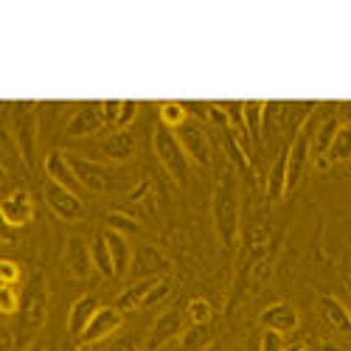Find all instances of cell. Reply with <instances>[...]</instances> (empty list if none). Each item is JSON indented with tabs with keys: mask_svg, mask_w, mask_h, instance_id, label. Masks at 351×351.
I'll return each instance as SVG.
<instances>
[{
	"mask_svg": "<svg viewBox=\"0 0 351 351\" xmlns=\"http://www.w3.org/2000/svg\"><path fill=\"white\" fill-rule=\"evenodd\" d=\"M158 278H143V281H132L119 298H115V306H119L121 312H132V309H141L146 295H149V289L155 287Z\"/></svg>",
	"mask_w": 351,
	"mask_h": 351,
	"instance_id": "603a6c76",
	"label": "cell"
},
{
	"mask_svg": "<svg viewBox=\"0 0 351 351\" xmlns=\"http://www.w3.org/2000/svg\"><path fill=\"white\" fill-rule=\"evenodd\" d=\"M265 101H245V124L253 146H261V127H265Z\"/></svg>",
	"mask_w": 351,
	"mask_h": 351,
	"instance_id": "d4e9b609",
	"label": "cell"
},
{
	"mask_svg": "<svg viewBox=\"0 0 351 351\" xmlns=\"http://www.w3.org/2000/svg\"><path fill=\"white\" fill-rule=\"evenodd\" d=\"M343 127L340 121V115H329L326 121H320V127H315V138H312V160L324 169V160L332 149V143H335V135L337 130Z\"/></svg>",
	"mask_w": 351,
	"mask_h": 351,
	"instance_id": "ffe728a7",
	"label": "cell"
},
{
	"mask_svg": "<svg viewBox=\"0 0 351 351\" xmlns=\"http://www.w3.org/2000/svg\"><path fill=\"white\" fill-rule=\"evenodd\" d=\"M138 110H141L138 101H121V115H119V127L115 130H130V124L138 119Z\"/></svg>",
	"mask_w": 351,
	"mask_h": 351,
	"instance_id": "836d02e7",
	"label": "cell"
},
{
	"mask_svg": "<svg viewBox=\"0 0 351 351\" xmlns=\"http://www.w3.org/2000/svg\"><path fill=\"white\" fill-rule=\"evenodd\" d=\"M0 278H3V284L14 287V284L23 278V270H20L17 261H12V258H3V261H0Z\"/></svg>",
	"mask_w": 351,
	"mask_h": 351,
	"instance_id": "d6a6232c",
	"label": "cell"
},
{
	"mask_svg": "<svg viewBox=\"0 0 351 351\" xmlns=\"http://www.w3.org/2000/svg\"><path fill=\"white\" fill-rule=\"evenodd\" d=\"M317 312H320V317H324V324H326L337 337L351 340V312L343 306V301H337L335 295H320Z\"/></svg>",
	"mask_w": 351,
	"mask_h": 351,
	"instance_id": "2e32d148",
	"label": "cell"
},
{
	"mask_svg": "<svg viewBox=\"0 0 351 351\" xmlns=\"http://www.w3.org/2000/svg\"><path fill=\"white\" fill-rule=\"evenodd\" d=\"M214 317V306L206 298H191L186 304V320L191 326H208Z\"/></svg>",
	"mask_w": 351,
	"mask_h": 351,
	"instance_id": "4316f807",
	"label": "cell"
},
{
	"mask_svg": "<svg viewBox=\"0 0 351 351\" xmlns=\"http://www.w3.org/2000/svg\"><path fill=\"white\" fill-rule=\"evenodd\" d=\"M351 160V124H343L335 135V143H332V149L324 160V169L332 166V163H346Z\"/></svg>",
	"mask_w": 351,
	"mask_h": 351,
	"instance_id": "484cf974",
	"label": "cell"
},
{
	"mask_svg": "<svg viewBox=\"0 0 351 351\" xmlns=\"http://www.w3.org/2000/svg\"><path fill=\"white\" fill-rule=\"evenodd\" d=\"M138 348H141V332H124L112 337L104 351H138Z\"/></svg>",
	"mask_w": 351,
	"mask_h": 351,
	"instance_id": "4dcf8cb0",
	"label": "cell"
},
{
	"mask_svg": "<svg viewBox=\"0 0 351 351\" xmlns=\"http://www.w3.org/2000/svg\"><path fill=\"white\" fill-rule=\"evenodd\" d=\"M340 121H343V124H351V101L340 104Z\"/></svg>",
	"mask_w": 351,
	"mask_h": 351,
	"instance_id": "8d00e7d4",
	"label": "cell"
},
{
	"mask_svg": "<svg viewBox=\"0 0 351 351\" xmlns=\"http://www.w3.org/2000/svg\"><path fill=\"white\" fill-rule=\"evenodd\" d=\"M152 146H155V155H158V160L166 169L169 178L178 186H189V180H191V160H189V155L183 149L180 138L174 135V130L158 124L155 132H152Z\"/></svg>",
	"mask_w": 351,
	"mask_h": 351,
	"instance_id": "7a4b0ae2",
	"label": "cell"
},
{
	"mask_svg": "<svg viewBox=\"0 0 351 351\" xmlns=\"http://www.w3.org/2000/svg\"><path fill=\"white\" fill-rule=\"evenodd\" d=\"M25 351H48V348H45V343H43V340H34V343L28 346Z\"/></svg>",
	"mask_w": 351,
	"mask_h": 351,
	"instance_id": "74e56055",
	"label": "cell"
},
{
	"mask_svg": "<svg viewBox=\"0 0 351 351\" xmlns=\"http://www.w3.org/2000/svg\"><path fill=\"white\" fill-rule=\"evenodd\" d=\"M20 329L25 335H34L43 329L45 317H48V278L43 273H34L25 281L20 292Z\"/></svg>",
	"mask_w": 351,
	"mask_h": 351,
	"instance_id": "3957f363",
	"label": "cell"
},
{
	"mask_svg": "<svg viewBox=\"0 0 351 351\" xmlns=\"http://www.w3.org/2000/svg\"><path fill=\"white\" fill-rule=\"evenodd\" d=\"M107 228L110 230H119V233H124V237H127V233H135L141 225H138V219L135 217H127V214H121V211H112V214H107Z\"/></svg>",
	"mask_w": 351,
	"mask_h": 351,
	"instance_id": "f546056e",
	"label": "cell"
},
{
	"mask_svg": "<svg viewBox=\"0 0 351 351\" xmlns=\"http://www.w3.org/2000/svg\"><path fill=\"white\" fill-rule=\"evenodd\" d=\"M104 115H101V101H87L82 104L65 127V135L68 138H90V135H99L104 130Z\"/></svg>",
	"mask_w": 351,
	"mask_h": 351,
	"instance_id": "8fae6325",
	"label": "cell"
},
{
	"mask_svg": "<svg viewBox=\"0 0 351 351\" xmlns=\"http://www.w3.org/2000/svg\"><path fill=\"white\" fill-rule=\"evenodd\" d=\"M0 214H3V222L12 225V228H23L34 219V199L25 189H14L3 206H0Z\"/></svg>",
	"mask_w": 351,
	"mask_h": 351,
	"instance_id": "9a60e30c",
	"label": "cell"
},
{
	"mask_svg": "<svg viewBox=\"0 0 351 351\" xmlns=\"http://www.w3.org/2000/svg\"><path fill=\"white\" fill-rule=\"evenodd\" d=\"M45 174H48V180L60 183V186H65V189H71V191H76V194H79V189H82L76 171H73V166H71V160H68V155L60 152V149H51V152L45 155Z\"/></svg>",
	"mask_w": 351,
	"mask_h": 351,
	"instance_id": "ac0fdd59",
	"label": "cell"
},
{
	"mask_svg": "<svg viewBox=\"0 0 351 351\" xmlns=\"http://www.w3.org/2000/svg\"><path fill=\"white\" fill-rule=\"evenodd\" d=\"M287 174H289V146L278 152L276 163L270 166V174H267V202H281L289 191L287 186Z\"/></svg>",
	"mask_w": 351,
	"mask_h": 351,
	"instance_id": "44dd1931",
	"label": "cell"
},
{
	"mask_svg": "<svg viewBox=\"0 0 351 351\" xmlns=\"http://www.w3.org/2000/svg\"><path fill=\"white\" fill-rule=\"evenodd\" d=\"M99 309H101V304H99L96 295H82V298H76L73 306H71V312H68V332H71L73 337H82L84 329L90 326V320L96 317Z\"/></svg>",
	"mask_w": 351,
	"mask_h": 351,
	"instance_id": "d6986e66",
	"label": "cell"
},
{
	"mask_svg": "<svg viewBox=\"0 0 351 351\" xmlns=\"http://www.w3.org/2000/svg\"><path fill=\"white\" fill-rule=\"evenodd\" d=\"M258 324L270 329V332H278V335H287V332H295L301 317H298V309L287 304V301H278V304H270L267 309H261L258 315Z\"/></svg>",
	"mask_w": 351,
	"mask_h": 351,
	"instance_id": "5bb4252c",
	"label": "cell"
},
{
	"mask_svg": "<svg viewBox=\"0 0 351 351\" xmlns=\"http://www.w3.org/2000/svg\"><path fill=\"white\" fill-rule=\"evenodd\" d=\"M121 326H124V312L119 306H101L96 312V317L90 320V326H87L84 335L79 337V343L93 346V343H99L104 337H112Z\"/></svg>",
	"mask_w": 351,
	"mask_h": 351,
	"instance_id": "4fadbf2b",
	"label": "cell"
},
{
	"mask_svg": "<svg viewBox=\"0 0 351 351\" xmlns=\"http://www.w3.org/2000/svg\"><path fill=\"white\" fill-rule=\"evenodd\" d=\"M186 332V309L183 306H169L155 317V324L146 332V351H160L169 343L180 340Z\"/></svg>",
	"mask_w": 351,
	"mask_h": 351,
	"instance_id": "5b68a950",
	"label": "cell"
},
{
	"mask_svg": "<svg viewBox=\"0 0 351 351\" xmlns=\"http://www.w3.org/2000/svg\"><path fill=\"white\" fill-rule=\"evenodd\" d=\"M73 171H76V178L82 183V189L87 191H110L112 183H115V174L104 166V163H96V160H87L82 155H68Z\"/></svg>",
	"mask_w": 351,
	"mask_h": 351,
	"instance_id": "30bf717a",
	"label": "cell"
},
{
	"mask_svg": "<svg viewBox=\"0 0 351 351\" xmlns=\"http://www.w3.org/2000/svg\"><path fill=\"white\" fill-rule=\"evenodd\" d=\"M284 337L278 332H270L265 329V335H261V351H284Z\"/></svg>",
	"mask_w": 351,
	"mask_h": 351,
	"instance_id": "d590c367",
	"label": "cell"
},
{
	"mask_svg": "<svg viewBox=\"0 0 351 351\" xmlns=\"http://www.w3.org/2000/svg\"><path fill=\"white\" fill-rule=\"evenodd\" d=\"M312 138H315V119H312V115H306L304 124L295 132V138H292V143H289V174H287L289 191L304 180L306 163L312 158Z\"/></svg>",
	"mask_w": 351,
	"mask_h": 351,
	"instance_id": "8992f818",
	"label": "cell"
},
{
	"mask_svg": "<svg viewBox=\"0 0 351 351\" xmlns=\"http://www.w3.org/2000/svg\"><path fill=\"white\" fill-rule=\"evenodd\" d=\"M0 312L3 315H17L20 312V292L9 284L0 287Z\"/></svg>",
	"mask_w": 351,
	"mask_h": 351,
	"instance_id": "1f68e13d",
	"label": "cell"
},
{
	"mask_svg": "<svg viewBox=\"0 0 351 351\" xmlns=\"http://www.w3.org/2000/svg\"><path fill=\"white\" fill-rule=\"evenodd\" d=\"M43 197H45V202H48V208H51L56 217H60V219H65V222H79V219H84V202H82V197H79L76 191H71V189H65V186H60V183H53V180H45Z\"/></svg>",
	"mask_w": 351,
	"mask_h": 351,
	"instance_id": "ba28073f",
	"label": "cell"
},
{
	"mask_svg": "<svg viewBox=\"0 0 351 351\" xmlns=\"http://www.w3.org/2000/svg\"><path fill=\"white\" fill-rule=\"evenodd\" d=\"M304 348H306V346H304V343H295V346H287V348H284V351H304Z\"/></svg>",
	"mask_w": 351,
	"mask_h": 351,
	"instance_id": "f35d334b",
	"label": "cell"
},
{
	"mask_svg": "<svg viewBox=\"0 0 351 351\" xmlns=\"http://www.w3.org/2000/svg\"><path fill=\"white\" fill-rule=\"evenodd\" d=\"M107 237V245H110V253H112V265H115V276H130V265H132V247L127 242L124 233L119 230H104Z\"/></svg>",
	"mask_w": 351,
	"mask_h": 351,
	"instance_id": "7402d4cb",
	"label": "cell"
},
{
	"mask_svg": "<svg viewBox=\"0 0 351 351\" xmlns=\"http://www.w3.org/2000/svg\"><path fill=\"white\" fill-rule=\"evenodd\" d=\"M65 267L79 281L90 278V273L96 270L93 267V256H90V245H87L82 237H71L68 239V245H65Z\"/></svg>",
	"mask_w": 351,
	"mask_h": 351,
	"instance_id": "e0dca14e",
	"label": "cell"
},
{
	"mask_svg": "<svg viewBox=\"0 0 351 351\" xmlns=\"http://www.w3.org/2000/svg\"><path fill=\"white\" fill-rule=\"evenodd\" d=\"M160 351H171V348H160Z\"/></svg>",
	"mask_w": 351,
	"mask_h": 351,
	"instance_id": "60d3db41",
	"label": "cell"
},
{
	"mask_svg": "<svg viewBox=\"0 0 351 351\" xmlns=\"http://www.w3.org/2000/svg\"><path fill=\"white\" fill-rule=\"evenodd\" d=\"M304 351H326V346H324V343H320V346H306Z\"/></svg>",
	"mask_w": 351,
	"mask_h": 351,
	"instance_id": "ab89813d",
	"label": "cell"
},
{
	"mask_svg": "<svg viewBox=\"0 0 351 351\" xmlns=\"http://www.w3.org/2000/svg\"><path fill=\"white\" fill-rule=\"evenodd\" d=\"M101 115L107 127H119V115H121V101H101Z\"/></svg>",
	"mask_w": 351,
	"mask_h": 351,
	"instance_id": "e575fe53",
	"label": "cell"
},
{
	"mask_svg": "<svg viewBox=\"0 0 351 351\" xmlns=\"http://www.w3.org/2000/svg\"><path fill=\"white\" fill-rule=\"evenodd\" d=\"M174 135L180 138L183 149H186V155H189V160L194 166H199V169H208L211 166V138H208L206 127H202L199 121L189 119L180 130H174Z\"/></svg>",
	"mask_w": 351,
	"mask_h": 351,
	"instance_id": "9c48e42d",
	"label": "cell"
},
{
	"mask_svg": "<svg viewBox=\"0 0 351 351\" xmlns=\"http://www.w3.org/2000/svg\"><path fill=\"white\" fill-rule=\"evenodd\" d=\"M12 115H9V124L17 141V149L23 155V163L28 169L37 166V104L34 101H17L9 104Z\"/></svg>",
	"mask_w": 351,
	"mask_h": 351,
	"instance_id": "277c9868",
	"label": "cell"
},
{
	"mask_svg": "<svg viewBox=\"0 0 351 351\" xmlns=\"http://www.w3.org/2000/svg\"><path fill=\"white\" fill-rule=\"evenodd\" d=\"M90 256H93V267L104 276V278H115V265H112V253H110V245H107V237L104 230H99L93 242H90Z\"/></svg>",
	"mask_w": 351,
	"mask_h": 351,
	"instance_id": "cb8c5ba5",
	"label": "cell"
},
{
	"mask_svg": "<svg viewBox=\"0 0 351 351\" xmlns=\"http://www.w3.org/2000/svg\"><path fill=\"white\" fill-rule=\"evenodd\" d=\"M171 289H174V281H171V276H163V278H158V281H155V287L149 289V295H146L143 306H155V304L166 301V298L171 295Z\"/></svg>",
	"mask_w": 351,
	"mask_h": 351,
	"instance_id": "f1b7e54d",
	"label": "cell"
},
{
	"mask_svg": "<svg viewBox=\"0 0 351 351\" xmlns=\"http://www.w3.org/2000/svg\"><path fill=\"white\" fill-rule=\"evenodd\" d=\"M138 152V141L130 130H112L107 138L99 141V158L107 163H127Z\"/></svg>",
	"mask_w": 351,
	"mask_h": 351,
	"instance_id": "7c38bea8",
	"label": "cell"
},
{
	"mask_svg": "<svg viewBox=\"0 0 351 351\" xmlns=\"http://www.w3.org/2000/svg\"><path fill=\"white\" fill-rule=\"evenodd\" d=\"M239 211H242V199H239V174L230 163L219 169L217 174V186L211 194V217H214V230L217 239L225 250L237 247L239 239Z\"/></svg>",
	"mask_w": 351,
	"mask_h": 351,
	"instance_id": "6da1fadb",
	"label": "cell"
},
{
	"mask_svg": "<svg viewBox=\"0 0 351 351\" xmlns=\"http://www.w3.org/2000/svg\"><path fill=\"white\" fill-rule=\"evenodd\" d=\"M186 121H189L186 104H180V101H163V104H160V124H163V127L180 130Z\"/></svg>",
	"mask_w": 351,
	"mask_h": 351,
	"instance_id": "83f0119b",
	"label": "cell"
},
{
	"mask_svg": "<svg viewBox=\"0 0 351 351\" xmlns=\"http://www.w3.org/2000/svg\"><path fill=\"white\" fill-rule=\"evenodd\" d=\"M171 273V258L158 247L143 242L132 250V265H130V276L132 281H143V278H163Z\"/></svg>",
	"mask_w": 351,
	"mask_h": 351,
	"instance_id": "52a82bcc",
	"label": "cell"
}]
</instances>
